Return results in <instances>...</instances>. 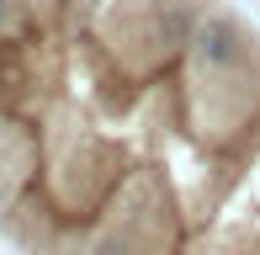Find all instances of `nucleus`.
<instances>
[{
	"instance_id": "f257e3e1",
	"label": "nucleus",
	"mask_w": 260,
	"mask_h": 255,
	"mask_svg": "<svg viewBox=\"0 0 260 255\" xmlns=\"http://www.w3.org/2000/svg\"><path fill=\"white\" fill-rule=\"evenodd\" d=\"M191 53L202 59V69H234L250 53V38H244V27L234 16H202V27L191 38Z\"/></svg>"
},
{
	"instance_id": "f03ea898",
	"label": "nucleus",
	"mask_w": 260,
	"mask_h": 255,
	"mask_svg": "<svg viewBox=\"0 0 260 255\" xmlns=\"http://www.w3.org/2000/svg\"><path fill=\"white\" fill-rule=\"evenodd\" d=\"M159 38L170 43V48H181V43H191L197 38V27H202V16H197L191 6H186V0H170V6H159Z\"/></svg>"
},
{
	"instance_id": "7ed1b4c3",
	"label": "nucleus",
	"mask_w": 260,
	"mask_h": 255,
	"mask_svg": "<svg viewBox=\"0 0 260 255\" xmlns=\"http://www.w3.org/2000/svg\"><path fill=\"white\" fill-rule=\"evenodd\" d=\"M90 255H133V250H127L122 239L112 234V239H96V245H90Z\"/></svg>"
},
{
	"instance_id": "20e7f679",
	"label": "nucleus",
	"mask_w": 260,
	"mask_h": 255,
	"mask_svg": "<svg viewBox=\"0 0 260 255\" xmlns=\"http://www.w3.org/2000/svg\"><path fill=\"white\" fill-rule=\"evenodd\" d=\"M11 27V0H0V32Z\"/></svg>"
}]
</instances>
